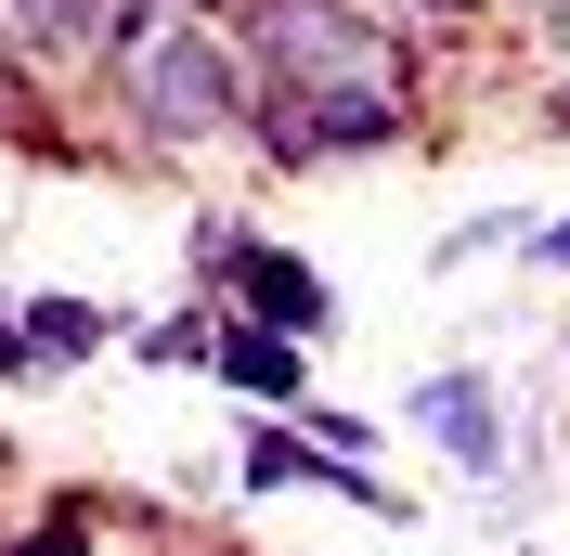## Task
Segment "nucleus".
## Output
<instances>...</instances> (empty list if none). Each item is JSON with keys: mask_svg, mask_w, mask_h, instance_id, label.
<instances>
[{"mask_svg": "<svg viewBox=\"0 0 570 556\" xmlns=\"http://www.w3.org/2000/svg\"><path fill=\"white\" fill-rule=\"evenodd\" d=\"M259 117L247 130L273 142L285 169H337V156H390L415 130V66L402 39L351 0H273L259 13Z\"/></svg>", "mask_w": 570, "mask_h": 556, "instance_id": "1", "label": "nucleus"}, {"mask_svg": "<svg viewBox=\"0 0 570 556\" xmlns=\"http://www.w3.org/2000/svg\"><path fill=\"white\" fill-rule=\"evenodd\" d=\"M117 91H130V117L156 142H220L259 117V66L208 13H130L117 27Z\"/></svg>", "mask_w": 570, "mask_h": 556, "instance_id": "2", "label": "nucleus"}, {"mask_svg": "<svg viewBox=\"0 0 570 556\" xmlns=\"http://www.w3.org/2000/svg\"><path fill=\"white\" fill-rule=\"evenodd\" d=\"M402 415H415L428 440L454 453L466 479H505V401H493V376H428L415 401H402Z\"/></svg>", "mask_w": 570, "mask_h": 556, "instance_id": "3", "label": "nucleus"}, {"mask_svg": "<svg viewBox=\"0 0 570 556\" xmlns=\"http://www.w3.org/2000/svg\"><path fill=\"white\" fill-rule=\"evenodd\" d=\"M208 259L234 272V298H259V324H285V337H324V324H337V298H324V272H298L285 246H247V234H220Z\"/></svg>", "mask_w": 570, "mask_h": 556, "instance_id": "4", "label": "nucleus"}, {"mask_svg": "<svg viewBox=\"0 0 570 556\" xmlns=\"http://www.w3.org/2000/svg\"><path fill=\"white\" fill-rule=\"evenodd\" d=\"M0 27L27 39V52H117V0H0Z\"/></svg>", "mask_w": 570, "mask_h": 556, "instance_id": "5", "label": "nucleus"}, {"mask_svg": "<svg viewBox=\"0 0 570 556\" xmlns=\"http://www.w3.org/2000/svg\"><path fill=\"white\" fill-rule=\"evenodd\" d=\"M247 479H259V492H285V479H298V492H363V505H376V479H363V466H337V453H312V440H259Z\"/></svg>", "mask_w": 570, "mask_h": 556, "instance_id": "6", "label": "nucleus"}, {"mask_svg": "<svg viewBox=\"0 0 570 556\" xmlns=\"http://www.w3.org/2000/svg\"><path fill=\"white\" fill-rule=\"evenodd\" d=\"M208 363H220L234 388H259V401H298V349H285V337H220Z\"/></svg>", "mask_w": 570, "mask_h": 556, "instance_id": "7", "label": "nucleus"}, {"mask_svg": "<svg viewBox=\"0 0 570 556\" xmlns=\"http://www.w3.org/2000/svg\"><path fill=\"white\" fill-rule=\"evenodd\" d=\"M27 349L39 363H78V349H105V311L91 298H27Z\"/></svg>", "mask_w": 570, "mask_h": 556, "instance_id": "8", "label": "nucleus"}, {"mask_svg": "<svg viewBox=\"0 0 570 556\" xmlns=\"http://www.w3.org/2000/svg\"><path fill=\"white\" fill-rule=\"evenodd\" d=\"M0 556H91V518H39L27 544H0Z\"/></svg>", "mask_w": 570, "mask_h": 556, "instance_id": "9", "label": "nucleus"}, {"mask_svg": "<svg viewBox=\"0 0 570 556\" xmlns=\"http://www.w3.org/2000/svg\"><path fill=\"white\" fill-rule=\"evenodd\" d=\"M13 363H39V349H27V324H13V311H0V376H13Z\"/></svg>", "mask_w": 570, "mask_h": 556, "instance_id": "10", "label": "nucleus"}, {"mask_svg": "<svg viewBox=\"0 0 570 556\" xmlns=\"http://www.w3.org/2000/svg\"><path fill=\"white\" fill-rule=\"evenodd\" d=\"M544 259H570V220H558V234H544Z\"/></svg>", "mask_w": 570, "mask_h": 556, "instance_id": "11", "label": "nucleus"}, {"mask_svg": "<svg viewBox=\"0 0 570 556\" xmlns=\"http://www.w3.org/2000/svg\"><path fill=\"white\" fill-rule=\"evenodd\" d=\"M156 13H208V0H156Z\"/></svg>", "mask_w": 570, "mask_h": 556, "instance_id": "12", "label": "nucleus"}, {"mask_svg": "<svg viewBox=\"0 0 570 556\" xmlns=\"http://www.w3.org/2000/svg\"><path fill=\"white\" fill-rule=\"evenodd\" d=\"M415 13H466V0H415Z\"/></svg>", "mask_w": 570, "mask_h": 556, "instance_id": "13", "label": "nucleus"}]
</instances>
